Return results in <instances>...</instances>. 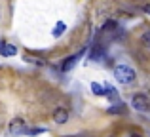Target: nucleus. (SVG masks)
Instances as JSON below:
<instances>
[{"instance_id":"obj_1","label":"nucleus","mask_w":150,"mask_h":137,"mask_svg":"<svg viewBox=\"0 0 150 137\" xmlns=\"http://www.w3.org/2000/svg\"><path fill=\"white\" fill-rule=\"evenodd\" d=\"M114 78H116L120 84H133L137 74H135V70L131 67H127V65H116V67H114Z\"/></svg>"},{"instance_id":"obj_2","label":"nucleus","mask_w":150,"mask_h":137,"mask_svg":"<svg viewBox=\"0 0 150 137\" xmlns=\"http://www.w3.org/2000/svg\"><path fill=\"white\" fill-rule=\"evenodd\" d=\"M131 107L135 109V111L146 112V111H150V99L144 95V93H137V95H133V99H131Z\"/></svg>"},{"instance_id":"obj_3","label":"nucleus","mask_w":150,"mask_h":137,"mask_svg":"<svg viewBox=\"0 0 150 137\" xmlns=\"http://www.w3.org/2000/svg\"><path fill=\"white\" fill-rule=\"evenodd\" d=\"M82 55H84V50H80V52L74 53V55H69V57H67V59L61 63V70H63V72H69V70H72L74 65L78 63V59H80Z\"/></svg>"},{"instance_id":"obj_4","label":"nucleus","mask_w":150,"mask_h":137,"mask_svg":"<svg viewBox=\"0 0 150 137\" xmlns=\"http://www.w3.org/2000/svg\"><path fill=\"white\" fill-rule=\"evenodd\" d=\"M105 50H106L105 44H101V42H95V44L91 46V52H89V55H88V61H89V59H91V61H99V59H103V55H105Z\"/></svg>"},{"instance_id":"obj_5","label":"nucleus","mask_w":150,"mask_h":137,"mask_svg":"<svg viewBox=\"0 0 150 137\" xmlns=\"http://www.w3.org/2000/svg\"><path fill=\"white\" fill-rule=\"evenodd\" d=\"M25 120L23 118H13L10 122V128H8V131H10L11 135H19V133H25Z\"/></svg>"},{"instance_id":"obj_6","label":"nucleus","mask_w":150,"mask_h":137,"mask_svg":"<svg viewBox=\"0 0 150 137\" xmlns=\"http://www.w3.org/2000/svg\"><path fill=\"white\" fill-rule=\"evenodd\" d=\"M51 116H53L55 124H67V122H69V111H67L65 107H57Z\"/></svg>"},{"instance_id":"obj_7","label":"nucleus","mask_w":150,"mask_h":137,"mask_svg":"<svg viewBox=\"0 0 150 137\" xmlns=\"http://www.w3.org/2000/svg\"><path fill=\"white\" fill-rule=\"evenodd\" d=\"M15 53H17V48L13 44H10L6 40H0V55L2 57H13Z\"/></svg>"},{"instance_id":"obj_8","label":"nucleus","mask_w":150,"mask_h":137,"mask_svg":"<svg viewBox=\"0 0 150 137\" xmlns=\"http://www.w3.org/2000/svg\"><path fill=\"white\" fill-rule=\"evenodd\" d=\"M108 114H127V107L124 101H116L112 107H108Z\"/></svg>"},{"instance_id":"obj_9","label":"nucleus","mask_w":150,"mask_h":137,"mask_svg":"<svg viewBox=\"0 0 150 137\" xmlns=\"http://www.w3.org/2000/svg\"><path fill=\"white\" fill-rule=\"evenodd\" d=\"M103 33H118V23L114 19H106L103 23Z\"/></svg>"},{"instance_id":"obj_10","label":"nucleus","mask_w":150,"mask_h":137,"mask_svg":"<svg viewBox=\"0 0 150 137\" xmlns=\"http://www.w3.org/2000/svg\"><path fill=\"white\" fill-rule=\"evenodd\" d=\"M103 88H105V97H108L110 101H118V92H116V88H114V86L105 84Z\"/></svg>"},{"instance_id":"obj_11","label":"nucleus","mask_w":150,"mask_h":137,"mask_svg":"<svg viewBox=\"0 0 150 137\" xmlns=\"http://www.w3.org/2000/svg\"><path fill=\"white\" fill-rule=\"evenodd\" d=\"M67 31V23L65 21H59V23H55V27H53V31H51V34H53L55 38H59L63 33Z\"/></svg>"},{"instance_id":"obj_12","label":"nucleus","mask_w":150,"mask_h":137,"mask_svg":"<svg viewBox=\"0 0 150 137\" xmlns=\"http://www.w3.org/2000/svg\"><path fill=\"white\" fill-rule=\"evenodd\" d=\"M91 89H93V93H95V95L105 97V88H103L99 82H91Z\"/></svg>"},{"instance_id":"obj_13","label":"nucleus","mask_w":150,"mask_h":137,"mask_svg":"<svg viewBox=\"0 0 150 137\" xmlns=\"http://www.w3.org/2000/svg\"><path fill=\"white\" fill-rule=\"evenodd\" d=\"M141 44H143L144 48H150V27L141 34Z\"/></svg>"},{"instance_id":"obj_14","label":"nucleus","mask_w":150,"mask_h":137,"mask_svg":"<svg viewBox=\"0 0 150 137\" xmlns=\"http://www.w3.org/2000/svg\"><path fill=\"white\" fill-rule=\"evenodd\" d=\"M25 61H29V63H34V65H46V59H40V57H30L29 53L25 55Z\"/></svg>"},{"instance_id":"obj_15","label":"nucleus","mask_w":150,"mask_h":137,"mask_svg":"<svg viewBox=\"0 0 150 137\" xmlns=\"http://www.w3.org/2000/svg\"><path fill=\"white\" fill-rule=\"evenodd\" d=\"M44 131H46V128H34V130H29V128H27L25 133L27 135H38V133H44Z\"/></svg>"},{"instance_id":"obj_16","label":"nucleus","mask_w":150,"mask_h":137,"mask_svg":"<svg viewBox=\"0 0 150 137\" xmlns=\"http://www.w3.org/2000/svg\"><path fill=\"white\" fill-rule=\"evenodd\" d=\"M143 11H144V13H150V4H144V6H143Z\"/></svg>"},{"instance_id":"obj_17","label":"nucleus","mask_w":150,"mask_h":137,"mask_svg":"<svg viewBox=\"0 0 150 137\" xmlns=\"http://www.w3.org/2000/svg\"><path fill=\"white\" fill-rule=\"evenodd\" d=\"M129 137H143V135H141V133H131Z\"/></svg>"},{"instance_id":"obj_18","label":"nucleus","mask_w":150,"mask_h":137,"mask_svg":"<svg viewBox=\"0 0 150 137\" xmlns=\"http://www.w3.org/2000/svg\"><path fill=\"white\" fill-rule=\"evenodd\" d=\"M65 137H80V135H65Z\"/></svg>"},{"instance_id":"obj_19","label":"nucleus","mask_w":150,"mask_h":137,"mask_svg":"<svg viewBox=\"0 0 150 137\" xmlns=\"http://www.w3.org/2000/svg\"><path fill=\"white\" fill-rule=\"evenodd\" d=\"M0 19H2V15H0Z\"/></svg>"}]
</instances>
